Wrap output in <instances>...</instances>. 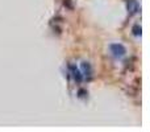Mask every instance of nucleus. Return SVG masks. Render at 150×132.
I'll use <instances>...</instances> for the list:
<instances>
[{
	"label": "nucleus",
	"instance_id": "39448f33",
	"mask_svg": "<svg viewBox=\"0 0 150 132\" xmlns=\"http://www.w3.org/2000/svg\"><path fill=\"white\" fill-rule=\"evenodd\" d=\"M133 34H134V36H141V26L138 25V24L133 26Z\"/></svg>",
	"mask_w": 150,
	"mask_h": 132
},
{
	"label": "nucleus",
	"instance_id": "f257e3e1",
	"mask_svg": "<svg viewBox=\"0 0 150 132\" xmlns=\"http://www.w3.org/2000/svg\"><path fill=\"white\" fill-rule=\"evenodd\" d=\"M109 49H111V53L116 58L124 57L125 53H127V49H125L124 45H121V44H112L111 46H109Z\"/></svg>",
	"mask_w": 150,
	"mask_h": 132
},
{
	"label": "nucleus",
	"instance_id": "f03ea898",
	"mask_svg": "<svg viewBox=\"0 0 150 132\" xmlns=\"http://www.w3.org/2000/svg\"><path fill=\"white\" fill-rule=\"evenodd\" d=\"M69 69H70V71H71V75H73V78L76 82H82V73L79 71V69H78L75 65H69Z\"/></svg>",
	"mask_w": 150,
	"mask_h": 132
},
{
	"label": "nucleus",
	"instance_id": "20e7f679",
	"mask_svg": "<svg viewBox=\"0 0 150 132\" xmlns=\"http://www.w3.org/2000/svg\"><path fill=\"white\" fill-rule=\"evenodd\" d=\"M128 9L130 11V15L133 13H137L138 11V4L136 0H128Z\"/></svg>",
	"mask_w": 150,
	"mask_h": 132
},
{
	"label": "nucleus",
	"instance_id": "7ed1b4c3",
	"mask_svg": "<svg viewBox=\"0 0 150 132\" xmlns=\"http://www.w3.org/2000/svg\"><path fill=\"white\" fill-rule=\"evenodd\" d=\"M82 67H83V73H84L86 77L90 78L92 75V67H91V64L90 62H82Z\"/></svg>",
	"mask_w": 150,
	"mask_h": 132
}]
</instances>
